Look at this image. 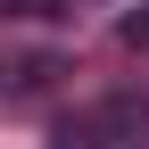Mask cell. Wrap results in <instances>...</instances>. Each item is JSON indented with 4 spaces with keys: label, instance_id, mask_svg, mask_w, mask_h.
I'll return each mask as SVG.
<instances>
[{
    "label": "cell",
    "instance_id": "1",
    "mask_svg": "<svg viewBox=\"0 0 149 149\" xmlns=\"http://www.w3.org/2000/svg\"><path fill=\"white\" fill-rule=\"evenodd\" d=\"M116 42H124V50H149V8H133V17H116Z\"/></svg>",
    "mask_w": 149,
    "mask_h": 149
}]
</instances>
